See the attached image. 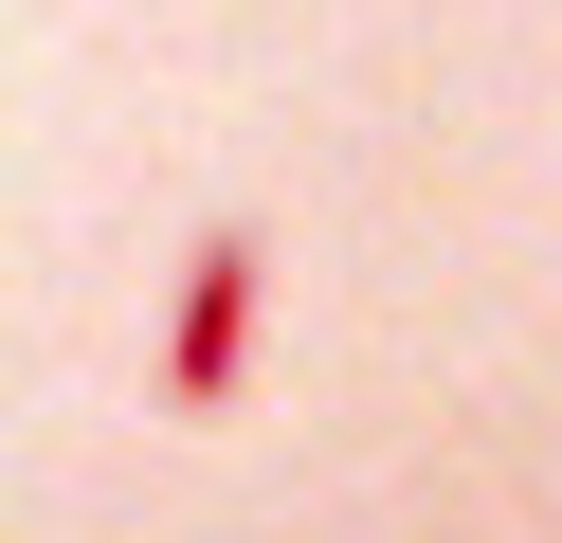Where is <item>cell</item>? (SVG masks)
I'll list each match as a JSON object with an SVG mask.
<instances>
[{"label":"cell","mask_w":562,"mask_h":543,"mask_svg":"<svg viewBox=\"0 0 562 543\" xmlns=\"http://www.w3.org/2000/svg\"><path fill=\"white\" fill-rule=\"evenodd\" d=\"M255 272H272V253L236 236V217L182 253V308H164V398H182V417H218V398L255 381Z\"/></svg>","instance_id":"1"}]
</instances>
